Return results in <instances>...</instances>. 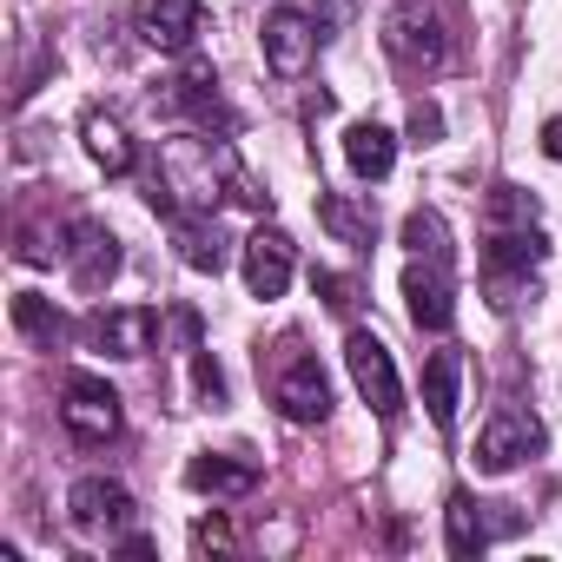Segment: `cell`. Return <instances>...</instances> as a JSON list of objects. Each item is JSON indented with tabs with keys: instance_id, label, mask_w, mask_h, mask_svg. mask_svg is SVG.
<instances>
[{
	"instance_id": "cell-1",
	"label": "cell",
	"mask_w": 562,
	"mask_h": 562,
	"mask_svg": "<svg viewBox=\"0 0 562 562\" xmlns=\"http://www.w3.org/2000/svg\"><path fill=\"white\" fill-rule=\"evenodd\" d=\"M542 265V232L529 225H483V292L496 312H509L529 285V271Z\"/></svg>"
},
{
	"instance_id": "cell-2",
	"label": "cell",
	"mask_w": 562,
	"mask_h": 562,
	"mask_svg": "<svg viewBox=\"0 0 562 562\" xmlns=\"http://www.w3.org/2000/svg\"><path fill=\"white\" fill-rule=\"evenodd\" d=\"M450 34H457V21H443V0H397V14H391V27H384V47H391L404 67L437 74V67L450 60Z\"/></svg>"
},
{
	"instance_id": "cell-3",
	"label": "cell",
	"mask_w": 562,
	"mask_h": 562,
	"mask_svg": "<svg viewBox=\"0 0 562 562\" xmlns=\"http://www.w3.org/2000/svg\"><path fill=\"white\" fill-rule=\"evenodd\" d=\"M60 424L80 437V443H106L120 430V391L93 371H74L67 391H60Z\"/></svg>"
},
{
	"instance_id": "cell-4",
	"label": "cell",
	"mask_w": 562,
	"mask_h": 562,
	"mask_svg": "<svg viewBox=\"0 0 562 562\" xmlns=\"http://www.w3.org/2000/svg\"><path fill=\"white\" fill-rule=\"evenodd\" d=\"M542 450V424L522 411V404H503L490 424H483V437H476V470L483 476H503V470H516L522 457H536Z\"/></svg>"
},
{
	"instance_id": "cell-5",
	"label": "cell",
	"mask_w": 562,
	"mask_h": 562,
	"mask_svg": "<svg viewBox=\"0 0 562 562\" xmlns=\"http://www.w3.org/2000/svg\"><path fill=\"white\" fill-rule=\"evenodd\" d=\"M271 404L285 411L292 424H325L331 417V378L318 371V358H285V371L271 378Z\"/></svg>"
},
{
	"instance_id": "cell-6",
	"label": "cell",
	"mask_w": 562,
	"mask_h": 562,
	"mask_svg": "<svg viewBox=\"0 0 562 562\" xmlns=\"http://www.w3.org/2000/svg\"><path fill=\"white\" fill-rule=\"evenodd\" d=\"M345 364H351V378H358V391H364V404H371L378 417H397V411H404L397 364H391V351H384L371 331H351V338H345Z\"/></svg>"
},
{
	"instance_id": "cell-7",
	"label": "cell",
	"mask_w": 562,
	"mask_h": 562,
	"mask_svg": "<svg viewBox=\"0 0 562 562\" xmlns=\"http://www.w3.org/2000/svg\"><path fill=\"white\" fill-rule=\"evenodd\" d=\"M133 27L146 34V47L186 54L205 34V8H199V0H133Z\"/></svg>"
},
{
	"instance_id": "cell-8",
	"label": "cell",
	"mask_w": 562,
	"mask_h": 562,
	"mask_svg": "<svg viewBox=\"0 0 562 562\" xmlns=\"http://www.w3.org/2000/svg\"><path fill=\"white\" fill-rule=\"evenodd\" d=\"M404 299H411V325L417 331H450L457 299H450V258H411L404 271Z\"/></svg>"
},
{
	"instance_id": "cell-9",
	"label": "cell",
	"mask_w": 562,
	"mask_h": 562,
	"mask_svg": "<svg viewBox=\"0 0 562 562\" xmlns=\"http://www.w3.org/2000/svg\"><path fill=\"white\" fill-rule=\"evenodd\" d=\"M292 258H299V245H292L285 232H278V225H258V232L245 238V285H251V299H285Z\"/></svg>"
},
{
	"instance_id": "cell-10",
	"label": "cell",
	"mask_w": 562,
	"mask_h": 562,
	"mask_svg": "<svg viewBox=\"0 0 562 562\" xmlns=\"http://www.w3.org/2000/svg\"><path fill=\"white\" fill-rule=\"evenodd\" d=\"M312 54H318V27H312L299 8H271V14H265V67H271V74L299 80V74L312 67Z\"/></svg>"
},
{
	"instance_id": "cell-11",
	"label": "cell",
	"mask_w": 562,
	"mask_h": 562,
	"mask_svg": "<svg viewBox=\"0 0 562 562\" xmlns=\"http://www.w3.org/2000/svg\"><path fill=\"white\" fill-rule=\"evenodd\" d=\"M67 516H74V529H120V522H133V496L106 476H80L67 496Z\"/></svg>"
},
{
	"instance_id": "cell-12",
	"label": "cell",
	"mask_w": 562,
	"mask_h": 562,
	"mask_svg": "<svg viewBox=\"0 0 562 562\" xmlns=\"http://www.w3.org/2000/svg\"><path fill=\"white\" fill-rule=\"evenodd\" d=\"M153 331H159V318L146 305L139 312H93V325H87V338L100 351H113V358H146L153 351Z\"/></svg>"
},
{
	"instance_id": "cell-13",
	"label": "cell",
	"mask_w": 562,
	"mask_h": 562,
	"mask_svg": "<svg viewBox=\"0 0 562 562\" xmlns=\"http://www.w3.org/2000/svg\"><path fill=\"white\" fill-rule=\"evenodd\" d=\"M113 271H120V245H113V232L93 225V218H80V225H74V285H80V292H100Z\"/></svg>"
},
{
	"instance_id": "cell-14",
	"label": "cell",
	"mask_w": 562,
	"mask_h": 562,
	"mask_svg": "<svg viewBox=\"0 0 562 562\" xmlns=\"http://www.w3.org/2000/svg\"><path fill=\"white\" fill-rule=\"evenodd\" d=\"M186 483L199 496H245V490H258V463L251 457H192Z\"/></svg>"
},
{
	"instance_id": "cell-15",
	"label": "cell",
	"mask_w": 562,
	"mask_h": 562,
	"mask_svg": "<svg viewBox=\"0 0 562 562\" xmlns=\"http://www.w3.org/2000/svg\"><path fill=\"white\" fill-rule=\"evenodd\" d=\"M457 378H463V351H430L424 358V404L437 430H457Z\"/></svg>"
},
{
	"instance_id": "cell-16",
	"label": "cell",
	"mask_w": 562,
	"mask_h": 562,
	"mask_svg": "<svg viewBox=\"0 0 562 562\" xmlns=\"http://www.w3.org/2000/svg\"><path fill=\"white\" fill-rule=\"evenodd\" d=\"M166 87H172V93H166L172 113H192L199 126H232V113H225V100H218V87H212L205 67H192V74H179V80H166Z\"/></svg>"
},
{
	"instance_id": "cell-17",
	"label": "cell",
	"mask_w": 562,
	"mask_h": 562,
	"mask_svg": "<svg viewBox=\"0 0 562 562\" xmlns=\"http://www.w3.org/2000/svg\"><path fill=\"white\" fill-rule=\"evenodd\" d=\"M443 522H450V555H463V562H470V555H483L496 529H509V516H503V522H490V516H483V503H470L463 490L450 496V509H443Z\"/></svg>"
},
{
	"instance_id": "cell-18",
	"label": "cell",
	"mask_w": 562,
	"mask_h": 562,
	"mask_svg": "<svg viewBox=\"0 0 562 562\" xmlns=\"http://www.w3.org/2000/svg\"><path fill=\"white\" fill-rule=\"evenodd\" d=\"M345 159H351L358 179H384V172L397 166V139H391L378 120H358V126L345 133Z\"/></svg>"
},
{
	"instance_id": "cell-19",
	"label": "cell",
	"mask_w": 562,
	"mask_h": 562,
	"mask_svg": "<svg viewBox=\"0 0 562 562\" xmlns=\"http://www.w3.org/2000/svg\"><path fill=\"white\" fill-rule=\"evenodd\" d=\"M318 218H325V232H331L338 245H371V238H378V212L358 205V199H345V192H325V199H318Z\"/></svg>"
},
{
	"instance_id": "cell-20",
	"label": "cell",
	"mask_w": 562,
	"mask_h": 562,
	"mask_svg": "<svg viewBox=\"0 0 562 562\" xmlns=\"http://www.w3.org/2000/svg\"><path fill=\"white\" fill-rule=\"evenodd\" d=\"M172 232H179V251L192 271H225V232L192 218V212H172Z\"/></svg>"
},
{
	"instance_id": "cell-21",
	"label": "cell",
	"mask_w": 562,
	"mask_h": 562,
	"mask_svg": "<svg viewBox=\"0 0 562 562\" xmlns=\"http://www.w3.org/2000/svg\"><path fill=\"white\" fill-rule=\"evenodd\" d=\"M80 139H87V153H93L106 172H126V166H133V146H126L120 120H106V113H87V120H80Z\"/></svg>"
},
{
	"instance_id": "cell-22",
	"label": "cell",
	"mask_w": 562,
	"mask_h": 562,
	"mask_svg": "<svg viewBox=\"0 0 562 562\" xmlns=\"http://www.w3.org/2000/svg\"><path fill=\"white\" fill-rule=\"evenodd\" d=\"M14 325H21L34 345H60V338H67V318H60L41 292H21V299H14Z\"/></svg>"
},
{
	"instance_id": "cell-23",
	"label": "cell",
	"mask_w": 562,
	"mask_h": 562,
	"mask_svg": "<svg viewBox=\"0 0 562 562\" xmlns=\"http://www.w3.org/2000/svg\"><path fill=\"white\" fill-rule=\"evenodd\" d=\"M404 245H411V258H450V232H443V212L417 205V212L404 218Z\"/></svg>"
},
{
	"instance_id": "cell-24",
	"label": "cell",
	"mask_w": 562,
	"mask_h": 562,
	"mask_svg": "<svg viewBox=\"0 0 562 562\" xmlns=\"http://www.w3.org/2000/svg\"><path fill=\"white\" fill-rule=\"evenodd\" d=\"M529 218H536V199L522 186H496L483 199V225H529Z\"/></svg>"
},
{
	"instance_id": "cell-25",
	"label": "cell",
	"mask_w": 562,
	"mask_h": 562,
	"mask_svg": "<svg viewBox=\"0 0 562 562\" xmlns=\"http://www.w3.org/2000/svg\"><path fill=\"white\" fill-rule=\"evenodd\" d=\"M312 285H318V299H325L331 312H358V285H351V278H338V271H318Z\"/></svg>"
},
{
	"instance_id": "cell-26",
	"label": "cell",
	"mask_w": 562,
	"mask_h": 562,
	"mask_svg": "<svg viewBox=\"0 0 562 562\" xmlns=\"http://www.w3.org/2000/svg\"><path fill=\"white\" fill-rule=\"evenodd\" d=\"M437 133H443V113H437V106H417V113H411V139H417V146H430Z\"/></svg>"
},
{
	"instance_id": "cell-27",
	"label": "cell",
	"mask_w": 562,
	"mask_h": 562,
	"mask_svg": "<svg viewBox=\"0 0 562 562\" xmlns=\"http://www.w3.org/2000/svg\"><path fill=\"white\" fill-rule=\"evenodd\" d=\"M192 549H199V555H205V549H232V529L212 516V522H199V529H192Z\"/></svg>"
},
{
	"instance_id": "cell-28",
	"label": "cell",
	"mask_w": 562,
	"mask_h": 562,
	"mask_svg": "<svg viewBox=\"0 0 562 562\" xmlns=\"http://www.w3.org/2000/svg\"><path fill=\"white\" fill-rule=\"evenodd\" d=\"M542 153L562 166V120H549V126H542Z\"/></svg>"
}]
</instances>
